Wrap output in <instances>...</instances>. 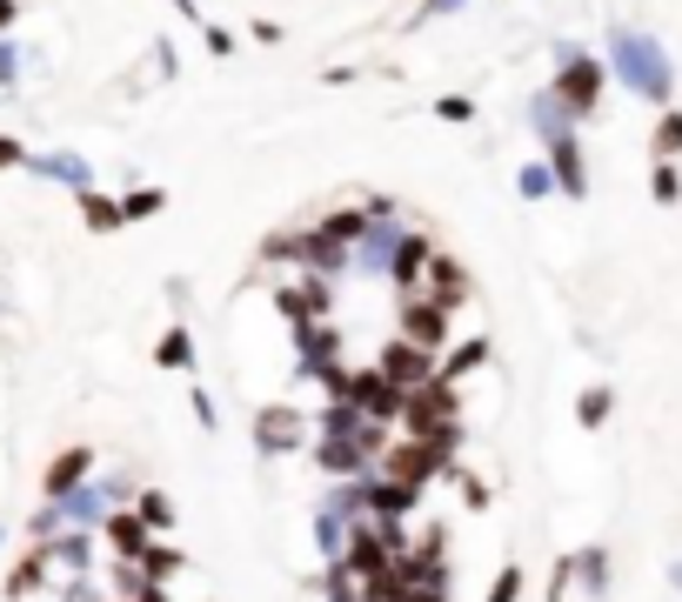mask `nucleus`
Instances as JSON below:
<instances>
[{"instance_id": "1", "label": "nucleus", "mask_w": 682, "mask_h": 602, "mask_svg": "<svg viewBox=\"0 0 682 602\" xmlns=\"http://www.w3.org/2000/svg\"><path fill=\"white\" fill-rule=\"evenodd\" d=\"M342 401H348L355 415H369V422H401V388L382 369H355L342 382Z\"/></svg>"}, {"instance_id": "2", "label": "nucleus", "mask_w": 682, "mask_h": 602, "mask_svg": "<svg viewBox=\"0 0 682 602\" xmlns=\"http://www.w3.org/2000/svg\"><path fill=\"white\" fill-rule=\"evenodd\" d=\"M375 462L388 469V482H409V489H422V482L449 462V449H441V441H428V435H409V441H395V449H382Z\"/></svg>"}, {"instance_id": "3", "label": "nucleus", "mask_w": 682, "mask_h": 602, "mask_svg": "<svg viewBox=\"0 0 682 602\" xmlns=\"http://www.w3.org/2000/svg\"><path fill=\"white\" fill-rule=\"evenodd\" d=\"M616 61H622V74H629L649 101H669V61H656V48H649L642 34H616Z\"/></svg>"}, {"instance_id": "4", "label": "nucleus", "mask_w": 682, "mask_h": 602, "mask_svg": "<svg viewBox=\"0 0 682 602\" xmlns=\"http://www.w3.org/2000/svg\"><path fill=\"white\" fill-rule=\"evenodd\" d=\"M375 369L401 388V395H409V388H422L428 375H435V348H422V342H409V335H401V342H388L382 348V361H375Z\"/></svg>"}, {"instance_id": "5", "label": "nucleus", "mask_w": 682, "mask_h": 602, "mask_svg": "<svg viewBox=\"0 0 682 602\" xmlns=\"http://www.w3.org/2000/svg\"><path fill=\"white\" fill-rule=\"evenodd\" d=\"M555 94H562V107H569V114H589V107L602 101V61L576 54L569 67H562V80H555Z\"/></svg>"}, {"instance_id": "6", "label": "nucleus", "mask_w": 682, "mask_h": 602, "mask_svg": "<svg viewBox=\"0 0 682 602\" xmlns=\"http://www.w3.org/2000/svg\"><path fill=\"white\" fill-rule=\"evenodd\" d=\"M401 335L422 342V348H441V335H449V308L428 302V295H409L401 302Z\"/></svg>"}, {"instance_id": "7", "label": "nucleus", "mask_w": 682, "mask_h": 602, "mask_svg": "<svg viewBox=\"0 0 682 602\" xmlns=\"http://www.w3.org/2000/svg\"><path fill=\"white\" fill-rule=\"evenodd\" d=\"M255 441H261V449H268V456H281V449H295V441H301V415H295V409H268V415L255 422Z\"/></svg>"}, {"instance_id": "8", "label": "nucleus", "mask_w": 682, "mask_h": 602, "mask_svg": "<svg viewBox=\"0 0 682 602\" xmlns=\"http://www.w3.org/2000/svg\"><path fill=\"white\" fill-rule=\"evenodd\" d=\"M388 208V201H375V208H342V215H329L321 221V241H335V248H348V241H361L369 234V221Z\"/></svg>"}, {"instance_id": "9", "label": "nucleus", "mask_w": 682, "mask_h": 602, "mask_svg": "<svg viewBox=\"0 0 682 602\" xmlns=\"http://www.w3.org/2000/svg\"><path fill=\"white\" fill-rule=\"evenodd\" d=\"M88 449H67V456H54V469H48V502H61V496H74L80 489V475H88Z\"/></svg>"}, {"instance_id": "10", "label": "nucleus", "mask_w": 682, "mask_h": 602, "mask_svg": "<svg viewBox=\"0 0 682 602\" xmlns=\"http://www.w3.org/2000/svg\"><path fill=\"white\" fill-rule=\"evenodd\" d=\"M107 542H114L120 555H128V562H134V555H141V549L154 542V529H147V522H141V515H107Z\"/></svg>"}, {"instance_id": "11", "label": "nucleus", "mask_w": 682, "mask_h": 602, "mask_svg": "<svg viewBox=\"0 0 682 602\" xmlns=\"http://www.w3.org/2000/svg\"><path fill=\"white\" fill-rule=\"evenodd\" d=\"M281 308H288L295 321H321V315H329V289H321V281H301V289L281 295Z\"/></svg>"}, {"instance_id": "12", "label": "nucleus", "mask_w": 682, "mask_h": 602, "mask_svg": "<svg viewBox=\"0 0 682 602\" xmlns=\"http://www.w3.org/2000/svg\"><path fill=\"white\" fill-rule=\"evenodd\" d=\"M80 221H88L94 234H107V228H120V201H107V194H80Z\"/></svg>"}, {"instance_id": "13", "label": "nucleus", "mask_w": 682, "mask_h": 602, "mask_svg": "<svg viewBox=\"0 0 682 602\" xmlns=\"http://www.w3.org/2000/svg\"><path fill=\"white\" fill-rule=\"evenodd\" d=\"M168 208V194L160 188H134V194H120V221H147V215H160Z\"/></svg>"}, {"instance_id": "14", "label": "nucleus", "mask_w": 682, "mask_h": 602, "mask_svg": "<svg viewBox=\"0 0 682 602\" xmlns=\"http://www.w3.org/2000/svg\"><path fill=\"white\" fill-rule=\"evenodd\" d=\"M428 241H401V255H395V281H401V289H415V274L428 268Z\"/></svg>"}, {"instance_id": "15", "label": "nucleus", "mask_w": 682, "mask_h": 602, "mask_svg": "<svg viewBox=\"0 0 682 602\" xmlns=\"http://www.w3.org/2000/svg\"><path fill=\"white\" fill-rule=\"evenodd\" d=\"M555 175H562V188H569V194H582V161H576V141L569 135H555Z\"/></svg>"}, {"instance_id": "16", "label": "nucleus", "mask_w": 682, "mask_h": 602, "mask_svg": "<svg viewBox=\"0 0 682 602\" xmlns=\"http://www.w3.org/2000/svg\"><path fill=\"white\" fill-rule=\"evenodd\" d=\"M134 569L160 582V576H175V569H181V549H160V542H147V549L134 555Z\"/></svg>"}, {"instance_id": "17", "label": "nucleus", "mask_w": 682, "mask_h": 602, "mask_svg": "<svg viewBox=\"0 0 682 602\" xmlns=\"http://www.w3.org/2000/svg\"><path fill=\"white\" fill-rule=\"evenodd\" d=\"M154 361H160V369H188V361H194V342H188V329H168V335H160Z\"/></svg>"}, {"instance_id": "18", "label": "nucleus", "mask_w": 682, "mask_h": 602, "mask_svg": "<svg viewBox=\"0 0 682 602\" xmlns=\"http://www.w3.org/2000/svg\"><path fill=\"white\" fill-rule=\"evenodd\" d=\"M481 355H489V342H481V335H475V342H462V348L449 355V369H441V382H462L468 369H481Z\"/></svg>"}, {"instance_id": "19", "label": "nucleus", "mask_w": 682, "mask_h": 602, "mask_svg": "<svg viewBox=\"0 0 682 602\" xmlns=\"http://www.w3.org/2000/svg\"><path fill=\"white\" fill-rule=\"evenodd\" d=\"M415 496H422V489H409V482H382V489H369V502H375L382 515H401Z\"/></svg>"}, {"instance_id": "20", "label": "nucleus", "mask_w": 682, "mask_h": 602, "mask_svg": "<svg viewBox=\"0 0 682 602\" xmlns=\"http://www.w3.org/2000/svg\"><path fill=\"white\" fill-rule=\"evenodd\" d=\"M669 154H682V114L675 107H662V120H656V161H669Z\"/></svg>"}, {"instance_id": "21", "label": "nucleus", "mask_w": 682, "mask_h": 602, "mask_svg": "<svg viewBox=\"0 0 682 602\" xmlns=\"http://www.w3.org/2000/svg\"><path fill=\"white\" fill-rule=\"evenodd\" d=\"M134 515H141V522H147V529H168V522H175V502H168V496H160V489H147V496H141V509H134Z\"/></svg>"}, {"instance_id": "22", "label": "nucleus", "mask_w": 682, "mask_h": 602, "mask_svg": "<svg viewBox=\"0 0 682 602\" xmlns=\"http://www.w3.org/2000/svg\"><path fill=\"white\" fill-rule=\"evenodd\" d=\"M40 569H48V555H27L21 569L8 576V595H34V589H40Z\"/></svg>"}, {"instance_id": "23", "label": "nucleus", "mask_w": 682, "mask_h": 602, "mask_svg": "<svg viewBox=\"0 0 682 602\" xmlns=\"http://www.w3.org/2000/svg\"><path fill=\"white\" fill-rule=\"evenodd\" d=\"M609 422V388H589L582 395V428H602Z\"/></svg>"}, {"instance_id": "24", "label": "nucleus", "mask_w": 682, "mask_h": 602, "mask_svg": "<svg viewBox=\"0 0 682 602\" xmlns=\"http://www.w3.org/2000/svg\"><path fill=\"white\" fill-rule=\"evenodd\" d=\"M435 114H441V120H475V101H468V94H441Z\"/></svg>"}, {"instance_id": "25", "label": "nucleus", "mask_w": 682, "mask_h": 602, "mask_svg": "<svg viewBox=\"0 0 682 602\" xmlns=\"http://www.w3.org/2000/svg\"><path fill=\"white\" fill-rule=\"evenodd\" d=\"M682 194V181H675V168L669 161H656V201H675Z\"/></svg>"}, {"instance_id": "26", "label": "nucleus", "mask_w": 682, "mask_h": 602, "mask_svg": "<svg viewBox=\"0 0 682 602\" xmlns=\"http://www.w3.org/2000/svg\"><path fill=\"white\" fill-rule=\"evenodd\" d=\"M522 595V569H502V582L489 589V602H515Z\"/></svg>"}, {"instance_id": "27", "label": "nucleus", "mask_w": 682, "mask_h": 602, "mask_svg": "<svg viewBox=\"0 0 682 602\" xmlns=\"http://www.w3.org/2000/svg\"><path fill=\"white\" fill-rule=\"evenodd\" d=\"M201 40H208V54H234V34L228 27H201Z\"/></svg>"}, {"instance_id": "28", "label": "nucleus", "mask_w": 682, "mask_h": 602, "mask_svg": "<svg viewBox=\"0 0 682 602\" xmlns=\"http://www.w3.org/2000/svg\"><path fill=\"white\" fill-rule=\"evenodd\" d=\"M21 161H27V148L14 135H0V168H21Z\"/></svg>"}, {"instance_id": "29", "label": "nucleus", "mask_w": 682, "mask_h": 602, "mask_svg": "<svg viewBox=\"0 0 682 602\" xmlns=\"http://www.w3.org/2000/svg\"><path fill=\"white\" fill-rule=\"evenodd\" d=\"M549 188V168H522V194H542Z\"/></svg>"}, {"instance_id": "30", "label": "nucleus", "mask_w": 682, "mask_h": 602, "mask_svg": "<svg viewBox=\"0 0 682 602\" xmlns=\"http://www.w3.org/2000/svg\"><path fill=\"white\" fill-rule=\"evenodd\" d=\"M455 8V0H422V14H449Z\"/></svg>"}, {"instance_id": "31", "label": "nucleus", "mask_w": 682, "mask_h": 602, "mask_svg": "<svg viewBox=\"0 0 682 602\" xmlns=\"http://www.w3.org/2000/svg\"><path fill=\"white\" fill-rule=\"evenodd\" d=\"M14 14H21V8H14V0H0V27H14Z\"/></svg>"}]
</instances>
